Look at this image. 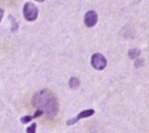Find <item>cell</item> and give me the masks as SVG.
<instances>
[{
    "mask_svg": "<svg viewBox=\"0 0 149 133\" xmlns=\"http://www.w3.org/2000/svg\"><path fill=\"white\" fill-rule=\"evenodd\" d=\"M140 54V51L137 48H134V49H132L129 51V56L131 59H135L137 58L139 55Z\"/></svg>",
    "mask_w": 149,
    "mask_h": 133,
    "instance_id": "cell-7",
    "label": "cell"
},
{
    "mask_svg": "<svg viewBox=\"0 0 149 133\" xmlns=\"http://www.w3.org/2000/svg\"><path fill=\"white\" fill-rule=\"evenodd\" d=\"M95 114V110L94 109H87V110H84L82 112H80L77 117L75 118H72V119H70L67 121L66 124L67 125H72L74 123H76L77 122H79L80 119H83V118H86V117H89Z\"/></svg>",
    "mask_w": 149,
    "mask_h": 133,
    "instance_id": "cell-5",
    "label": "cell"
},
{
    "mask_svg": "<svg viewBox=\"0 0 149 133\" xmlns=\"http://www.w3.org/2000/svg\"><path fill=\"white\" fill-rule=\"evenodd\" d=\"M97 21H98L97 13L95 11H93V10L88 11L85 14L84 22H85V24H86V26L87 28H92V27H94L97 23Z\"/></svg>",
    "mask_w": 149,
    "mask_h": 133,
    "instance_id": "cell-4",
    "label": "cell"
},
{
    "mask_svg": "<svg viewBox=\"0 0 149 133\" xmlns=\"http://www.w3.org/2000/svg\"><path fill=\"white\" fill-rule=\"evenodd\" d=\"M36 123L34 122L31 126L26 128V133H36Z\"/></svg>",
    "mask_w": 149,
    "mask_h": 133,
    "instance_id": "cell-9",
    "label": "cell"
},
{
    "mask_svg": "<svg viewBox=\"0 0 149 133\" xmlns=\"http://www.w3.org/2000/svg\"><path fill=\"white\" fill-rule=\"evenodd\" d=\"M33 119H34V116H31V115H26V116H23V117L20 119V121H21L22 123L26 124V123H27V122H31Z\"/></svg>",
    "mask_w": 149,
    "mask_h": 133,
    "instance_id": "cell-8",
    "label": "cell"
},
{
    "mask_svg": "<svg viewBox=\"0 0 149 133\" xmlns=\"http://www.w3.org/2000/svg\"><path fill=\"white\" fill-rule=\"evenodd\" d=\"M36 1H37V2H43L44 0H36Z\"/></svg>",
    "mask_w": 149,
    "mask_h": 133,
    "instance_id": "cell-11",
    "label": "cell"
},
{
    "mask_svg": "<svg viewBox=\"0 0 149 133\" xmlns=\"http://www.w3.org/2000/svg\"><path fill=\"white\" fill-rule=\"evenodd\" d=\"M91 64L95 69L102 70L106 68V66H107V59L102 54L97 52V53H95L92 55Z\"/></svg>",
    "mask_w": 149,
    "mask_h": 133,
    "instance_id": "cell-3",
    "label": "cell"
},
{
    "mask_svg": "<svg viewBox=\"0 0 149 133\" xmlns=\"http://www.w3.org/2000/svg\"><path fill=\"white\" fill-rule=\"evenodd\" d=\"M43 114V112L42 111V110H40V109H37V111L35 113V115H33L34 116V119H36V118H38V117H40Z\"/></svg>",
    "mask_w": 149,
    "mask_h": 133,
    "instance_id": "cell-10",
    "label": "cell"
},
{
    "mask_svg": "<svg viewBox=\"0 0 149 133\" xmlns=\"http://www.w3.org/2000/svg\"><path fill=\"white\" fill-rule=\"evenodd\" d=\"M32 102L33 106L42 110L49 119H53L58 113V102L49 90H41L36 92L33 96Z\"/></svg>",
    "mask_w": 149,
    "mask_h": 133,
    "instance_id": "cell-1",
    "label": "cell"
},
{
    "mask_svg": "<svg viewBox=\"0 0 149 133\" xmlns=\"http://www.w3.org/2000/svg\"><path fill=\"white\" fill-rule=\"evenodd\" d=\"M69 86L72 89H77L79 86V81L76 77H72L69 81Z\"/></svg>",
    "mask_w": 149,
    "mask_h": 133,
    "instance_id": "cell-6",
    "label": "cell"
},
{
    "mask_svg": "<svg viewBox=\"0 0 149 133\" xmlns=\"http://www.w3.org/2000/svg\"><path fill=\"white\" fill-rule=\"evenodd\" d=\"M23 14H24L25 19L28 21H36L38 16V8L33 3L28 2V3L25 4V6H24Z\"/></svg>",
    "mask_w": 149,
    "mask_h": 133,
    "instance_id": "cell-2",
    "label": "cell"
}]
</instances>
